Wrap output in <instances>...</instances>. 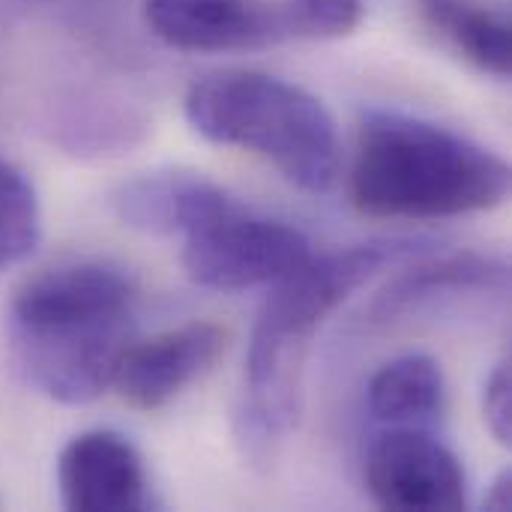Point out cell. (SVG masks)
<instances>
[{"instance_id":"cell-1","label":"cell","mask_w":512,"mask_h":512,"mask_svg":"<svg viewBox=\"0 0 512 512\" xmlns=\"http://www.w3.org/2000/svg\"><path fill=\"white\" fill-rule=\"evenodd\" d=\"M9 354L21 378L60 405L114 387L135 336V282L108 261H66L30 276L9 303Z\"/></svg>"},{"instance_id":"cell-2","label":"cell","mask_w":512,"mask_h":512,"mask_svg":"<svg viewBox=\"0 0 512 512\" xmlns=\"http://www.w3.org/2000/svg\"><path fill=\"white\" fill-rule=\"evenodd\" d=\"M420 252L411 240H375L327 255H309L267 294L243 372L240 438L252 453H267L297 429L303 411V372L321 324L378 270Z\"/></svg>"},{"instance_id":"cell-3","label":"cell","mask_w":512,"mask_h":512,"mask_svg":"<svg viewBox=\"0 0 512 512\" xmlns=\"http://www.w3.org/2000/svg\"><path fill=\"white\" fill-rule=\"evenodd\" d=\"M510 165L495 150L441 123L372 111L351 162V201L381 219H453L507 201Z\"/></svg>"},{"instance_id":"cell-4","label":"cell","mask_w":512,"mask_h":512,"mask_svg":"<svg viewBox=\"0 0 512 512\" xmlns=\"http://www.w3.org/2000/svg\"><path fill=\"white\" fill-rule=\"evenodd\" d=\"M183 111L201 138L261 156L312 195L330 192L339 177L342 147L330 111L285 78L252 69L213 72L189 87Z\"/></svg>"},{"instance_id":"cell-5","label":"cell","mask_w":512,"mask_h":512,"mask_svg":"<svg viewBox=\"0 0 512 512\" xmlns=\"http://www.w3.org/2000/svg\"><path fill=\"white\" fill-rule=\"evenodd\" d=\"M309 237L228 198L183 234V270L210 291H246L273 285L306 264Z\"/></svg>"},{"instance_id":"cell-6","label":"cell","mask_w":512,"mask_h":512,"mask_svg":"<svg viewBox=\"0 0 512 512\" xmlns=\"http://www.w3.org/2000/svg\"><path fill=\"white\" fill-rule=\"evenodd\" d=\"M366 489L396 512H456L468 507V477L459 456L429 429L384 426L366 447Z\"/></svg>"},{"instance_id":"cell-7","label":"cell","mask_w":512,"mask_h":512,"mask_svg":"<svg viewBox=\"0 0 512 512\" xmlns=\"http://www.w3.org/2000/svg\"><path fill=\"white\" fill-rule=\"evenodd\" d=\"M144 21L189 54L258 51L285 42L276 0H144Z\"/></svg>"},{"instance_id":"cell-8","label":"cell","mask_w":512,"mask_h":512,"mask_svg":"<svg viewBox=\"0 0 512 512\" xmlns=\"http://www.w3.org/2000/svg\"><path fill=\"white\" fill-rule=\"evenodd\" d=\"M60 501L75 512L150 510L153 489L138 447L108 429L75 435L57 462Z\"/></svg>"},{"instance_id":"cell-9","label":"cell","mask_w":512,"mask_h":512,"mask_svg":"<svg viewBox=\"0 0 512 512\" xmlns=\"http://www.w3.org/2000/svg\"><path fill=\"white\" fill-rule=\"evenodd\" d=\"M222 351L225 330L207 321H195L159 333L141 345L132 342L117 366L114 387L126 405L138 411H159L198 378H204Z\"/></svg>"},{"instance_id":"cell-10","label":"cell","mask_w":512,"mask_h":512,"mask_svg":"<svg viewBox=\"0 0 512 512\" xmlns=\"http://www.w3.org/2000/svg\"><path fill=\"white\" fill-rule=\"evenodd\" d=\"M510 267L501 258L480 252L444 255L435 261H420L402 276H396L369 306V321L393 324L441 300L468 294H507Z\"/></svg>"},{"instance_id":"cell-11","label":"cell","mask_w":512,"mask_h":512,"mask_svg":"<svg viewBox=\"0 0 512 512\" xmlns=\"http://www.w3.org/2000/svg\"><path fill=\"white\" fill-rule=\"evenodd\" d=\"M231 195L189 171H150L126 180L114 207L117 216L147 234H186L198 219L222 207Z\"/></svg>"},{"instance_id":"cell-12","label":"cell","mask_w":512,"mask_h":512,"mask_svg":"<svg viewBox=\"0 0 512 512\" xmlns=\"http://www.w3.org/2000/svg\"><path fill=\"white\" fill-rule=\"evenodd\" d=\"M447 405L444 369L429 354H402L384 363L366 387V408L381 426L429 429Z\"/></svg>"},{"instance_id":"cell-13","label":"cell","mask_w":512,"mask_h":512,"mask_svg":"<svg viewBox=\"0 0 512 512\" xmlns=\"http://www.w3.org/2000/svg\"><path fill=\"white\" fill-rule=\"evenodd\" d=\"M423 21L471 66L486 75L510 78V15L483 0H417Z\"/></svg>"},{"instance_id":"cell-14","label":"cell","mask_w":512,"mask_h":512,"mask_svg":"<svg viewBox=\"0 0 512 512\" xmlns=\"http://www.w3.org/2000/svg\"><path fill=\"white\" fill-rule=\"evenodd\" d=\"M42 216L33 183L0 156V273L21 264L39 243Z\"/></svg>"},{"instance_id":"cell-15","label":"cell","mask_w":512,"mask_h":512,"mask_svg":"<svg viewBox=\"0 0 512 512\" xmlns=\"http://www.w3.org/2000/svg\"><path fill=\"white\" fill-rule=\"evenodd\" d=\"M282 36L288 39H339L360 27L363 0H276Z\"/></svg>"},{"instance_id":"cell-16","label":"cell","mask_w":512,"mask_h":512,"mask_svg":"<svg viewBox=\"0 0 512 512\" xmlns=\"http://www.w3.org/2000/svg\"><path fill=\"white\" fill-rule=\"evenodd\" d=\"M483 420L501 447L512 444V369L510 360L495 363L483 384Z\"/></svg>"},{"instance_id":"cell-17","label":"cell","mask_w":512,"mask_h":512,"mask_svg":"<svg viewBox=\"0 0 512 512\" xmlns=\"http://www.w3.org/2000/svg\"><path fill=\"white\" fill-rule=\"evenodd\" d=\"M27 3L51 9L63 18H84V15H96L102 6H111L114 0H27Z\"/></svg>"},{"instance_id":"cell-18","label":"cell","mask_w":512,"mask_h":512,"mask_svg":"<svg viewBox=\"0 0 512 512\" xmlns=\"http://www.w3.org/2000/svg\"><path fill=\"white\" fill-rule=\"evenodd\" d=\"M486 507L495 512L512 510V474L510 471H501L498 480L492 483V492L486 495Z\"/></svg>"}]
</instances>
